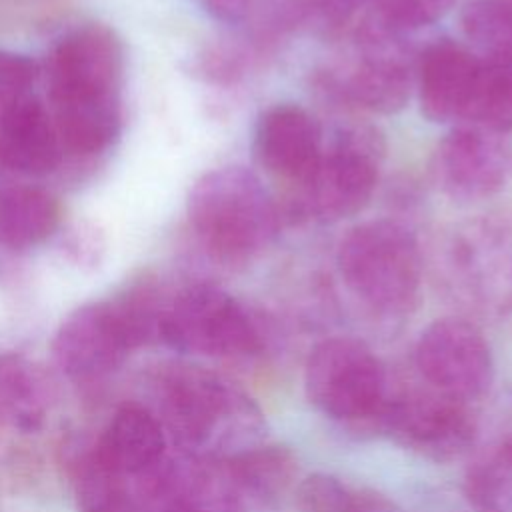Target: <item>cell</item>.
Segmentation results:
<instances>
[{"instance_id": "obj_1", "label": "cell", "mask_w": 512, "mask_h": 512, "mask_svg": "<svg viewBox=\"0 0 512 512\" xmlns=\"http://www.w3.org/2000/svg\"><path fill=\"white\" fill-rule=\"evenodd\" d=\"M186 210L202 248L224 266L256 258L280 228L276 202L260 178L242 166H222L200 176Z\"/></svg>"}, {"instance_id": "obj_27", "label": "cell", "mask_w": 512, "mask_h": 512, "mask_svg": "<svg viewBox=\"0 0 512 512\" xmlns=\"http://www.w3.org/2000/svg\"><path fill=\"white\" fill-rule=\"evenodd\" d=\"M374 2L376 0H314L324 22L334 28L348 24L364 8H372Z\"/></svg>"}, {"instance_id": "obj_20", "label": "cell", "mask_w": 512, "mask_h": 512, "mask_svg": "<svg viewBox=\"0 0 512 512\" xmlns=\"http://www.w3.org/2000/svg\"><path fill=\"white\" fill-rule=\"evenodd\" d=\"M52 388L44 372L22 356H0V424L32 432L44 422Z\"/></svg>"}, {"instance_id": "obj_6", "label": "cell", "mask_w": 512, "mask_h": 512, "mask_svg": "<svg viewBox=\"0 0 512 512\" xmlns=\"http://www.w3.org/2000/svg\"><path fill=\"white\" fill-rule=\"evenodd\" d=\"M310 402L340 422H372L386 402V374L376 354L348 336L326 338L306 360Z\"/></svg>"}, {"instance_id": "obj_11", "label": "cell", "mask_w": 512, "mask_h": 512, "mask_svg": "<svg viewBox=\"0 0 512 512\" xmlns=\"http://www.w3.org/2000/svg\"><path fill=\"white\" fill-rule=\"evenodd\" d=\"M502 136L472 122L452 128L430 162L438 190L454 202H478L498 194L512 176V148Z\"/></svg>"}, {"instance_id": "obj_24", "label": "cell", "mask_w": 512, "mask_h": 512, "mask_svg": "<svg viewBox=\"0 0 512 512\" xmlns=\"http://www.w3.org/2000/svg\"><path fill=\"white\" fill-rule=\"evenodd\" d=\"M460 26L486 56L512 58V0H468Z\"/></svg>"}, {"instance_id": "obj_29", "label": "cell", "mask_w": 512, "mask_h": 512, "mask_svg": "<svg viewBox=\"0 0 512 512\" xmlns=\"http://www.w3.org/2000/svg\"><path fill=\"white\" fill-rule=\"evenodd\" d=\"M198 2H200V4H202V2H204V0H198Z\"/></svg>"}, {"instance_id": "obj_23", "label": "cell", "mask_w": 512, "mask_h": 512, "mask_svg": "<svg viewBox=\"0 0 512 512\" xmlns=\"http://www.w3.org/2000/svg\"><path fill=\"white\" fill-rule=\"evenodd\" d=\"M76 498L84 512H124L130 502L128 480L112 472L94 450L74 466Z\"/></svg>"}, {"instance_id": "obj_26", "label": "cell", "mask_w": 512, "mask_h": 512, "mask_svg": "<svg viewBox=\"0 0 512 512\" xmlns=\"http://www.w3.org/2000/svg\"><path fill=\"white\" fill-rule=\"evenodd\" d=\"M38 72V64L26 54L0 50V110L24 98Z\"/></svg>"}, {"instance_id": "obj_4", "label": "cell", "mask_w": 512, "mask_h": 512, "mask_svg": "<svg viewBox=\"0 0 512 512\" xmlns=\"http://www.w3.org/2000/svg\"><path fill=\"white\" fill-rule=\"evenodd\" d=\"M336 262L346 288L372 312L404 316L416 306L422 260L414 234L402 222L378 218L350 228Z\"/></svg>"}, {"instance_id": "obj_7", "label": "cell", "mask_w": 512, "mask_h": 512, "mask_svg": "<svg viewBox=\"0 0 512 512\" xmlns=\"http://www.w3.org/2000/svg\"><path fill=\"white\" fill-rule=\"evenodd\" d=\"M160 338L172 348L212 358L256 354L262 336L250 312L212 284H194L164 308Z\"/></svg>"}, {"instance_id": "obj_17", "label": "cell", "mask_w": 512, "mask_h": 512, "mask_svg": "<svg viewBox=\"0 0 512 512\" xmlns=\"http://www.w3.org/2000/svg\"><path fill=\"white\" fill-rule=\"evenodd\" d=\"M164 428L154 412L138 404L122 406L92 446L118 476L140 478L164 460Z\"/></svg>"}, {"instance_id": "obj_12", "label": "cell", "mask_w": 512, "mask_h": 512, "mask_svg": "<svg viewBox=\"0 0 512 512\" xmlns=\"http://www.w3.org/2000/svg\"><path fill=\"white\" fill-rule=\"evenodd\" d=\"M446 248L450 274L470 298L498 310L512 308V220H470Z\"/></svg>"}, {"instance_id": "obj_10", "label": "cell", "mask_w": 512, "mask_h": 512, "mask_svg": "<svg viewBox=\"0 0 512 512\" xmlns=\"http://www.w3.org/2000/svg\"><path fill=\"white\" fill-rule=\"evenodd\" d=\"M416 366L438 392L460 402L484 396L494 378V362L484 334L468 320H434L418 338Z\"/></svg>"}, {"instance_id": "obj_19", "label": "cell", "mask_w": 512, "mask_h": 512, "mask_svg": "<svg viewBox=\"0 0 512 512\" xmlns=\"http://www.w3.org/2000/svg\"><path fill=\"white\" fill-rule=\"evenodd\" d=\"M60 222L58 200L36 186H14L0 194V246L28 250L44 242Z\"/></svg>"}, {"instance_id": "obj_9", "label": "cell", "mask_w": 512, "mask_h": 512, "mask_svg": "<svg viewBox=\"0 0 512 512\" xmlns=\"http://www.w3.org/2000/svg\"><path fill=\"white\" fill-rule=\"evenodd\" d=\"M376 420L400 446L436 462L460 458L476 438V422L466 402L434 388L386 398Z\"/></svg>"}, {"instance_id": "obj_15", "label": "cell", "mask_w": 512, "mask_h": 512, "mask_svg": "<svg viewBox=\"0 0 512 512\" xmlns=\"http://www.w3.org/2000/svg\"><path fill=\"white\" fill-rule=\"evenodd\" d=\"M480 60L462 44L442 38L420 56L416 84L422 114L432 122L466 118L472 104Z\"/></svg>"}, {"instance_id": "obj_22", "label": "cell", "mask_w": 512, "mask_h": 512, "mask_svg": "<svg viewBox=\"0 0 512 512\" xmlns=\"http://www.w3.org/2000/svg\"><path fill=\"white\" fill-rule=\"evenodd\" d=\"M472 124L506 134L512 132V58L486 56L466 118Z\"/></svg>"}, {"instance_id": "obj_14", "label": "cell", "mask_w": 512, "mask_h": 512, "mask_svg": "<svg viewBox=\"0 0 512 512\" xmlns=\"http://www.w3.org/2000/svg\"><path fill=\"white\" fill-rule=\"evenodd\" d=\"M252 150L260 168L298 188L320 160L322 128L302 106L274 104L258 116Z\"/></svg>"}, {"instance_id": "obj_21", "label": "cell", "mask_w": 512, "mask_h": 512, "mask_svg": "<svg viewBox=\"0 0 512 512\" xmlns=\"http://www.w3.org/2000/svg\"><path fill=\"white\" fill-rule=\"evenodd\" d=\"M298 512H402L386 494L352 486L330 474H312L298 486Z\"/></svg>"}, {"instance_id": "obj_18", "label": "cell", "mask_w": 512, "mask_h": 512, "mask_svg": "<svg viewBox=\"0 0 512 512\" xmlns=\"http://www.w3.org/2000/svg\"><path fill=\"white\" fill-rule=\"evenodd\" d=\"M220 470L236 500L244 496L268 502L288 490L298 466L294 454L284 446L252 444L224 456Z\"/></svg>"}, {"instance_id": "obj_25", "label": "cell", "mask_w": 512, "mask_h": 512, "mask_svg": "<svg viewBox=\"0 0 512 512\" xmlns=\"http://www.w3.org/2000/svg\"><path fill=\"white\" fill-rule=\"evenodd\" d=\"M456 0H376L374 22L398 34L440 20Z\"/></svg>"}, {"instance_id": "obj_3", "label": "cell", "mask_w": 512, "mask_h": 512, "mask_svg": "<svg viewBox=\"0 0 512 512\" xmlns=\"http://www.w3.org/2000/svg\"><path fill=\"white\" fill-rule=\"evenodd\" d=\"M164 308L150 288L80 306L56 330L52 356L68 378L98 380L116 370L134 348L160 338Z\"/></svg>"}, {"instance_id": "obj_13", "label": "cell", "mask_w": 512, "mask_h": 512, "mask_svg": "<svg viewBox=\"0 0 512 512\" xmlns=\"http://www.w3.org/2000/svg\"><path fill=\"white\" fill-rule=\"evenodd\" d=\"M392 34L376 22H368L356 58L336 80V90L348 102L378 114L400 112L412 90L410 64L400 46L390 40Z\"/></svg>"}, {"instance_id": "obj_2", "label": "cell", "mask_w": 512, "mask_h": 512, "mask_svg": "<svg viewBox=\"0 0 512 512\" xmlns=\"http://www.w3.org/2000/svg\"><path fill=\"white\" fill-rule=\"evenodd\" d=\"M160 424L186 448L252 446L262 428L258 408L218 374L194 364H166L154 380Z\"/></svg>"}, {"instance_id": "obj_28", "label": "cell", "mask_w": 512, "mask_h": 512, "mask_svg": "<svg viewBox=\"0 0 512 512\" xmlns=\"http://www.w3.org/2000/svg\"><path fill=\"white\" fill-rule=\"evenodd\" d=\"M498 448H500V454H502L504 464L508 468V476H510V484H512V440L502 442Z\"/></svg>"}, {"instance_id": "obj_8", "label": "cell", "mask_w": 512, "mask_h": 512, "mask_svg": "<svg viewBox=\"0 0 512 512\" xmlns=\"http://www.w3.org/2000/svg\"><path fill=\"white\" fill-rule=\"evenodd\" d=\"M124 48L118 34L90 22L74 28L54 46L48 60L52 110L120 102Z\"/></svg>"}, {"instance_id": "obj_5", "label": "cell", "mask_w": 512, "mask_h": 512, "mask_svg": "<svg viewBox=\"0 0 512 512\" xmlns=\"http://www.w3.org/2000/svg\"><path fill=\"white\" fill-rule=\"evenodd\" d=\"M384 150V138L374 126L338 128L310 176L298 186L292 208L318 222L358 214L372 198Z\"/></svg>"}, {"instance_id": "obj_16", "label": "cell", "mask_w": 512, "mask_h": 512, "mask_svg": "<svg viewBox=\"0 0 512 512\" xmlns=\"http://www.w3.org/2000/svg\"><path fill=\"white\" fill-rule=\"evenodd\" d=\"M62 158V142L50 110L26 94L0 110V164L30 176L50 174Z\"/></svg>"}]
</instances>
